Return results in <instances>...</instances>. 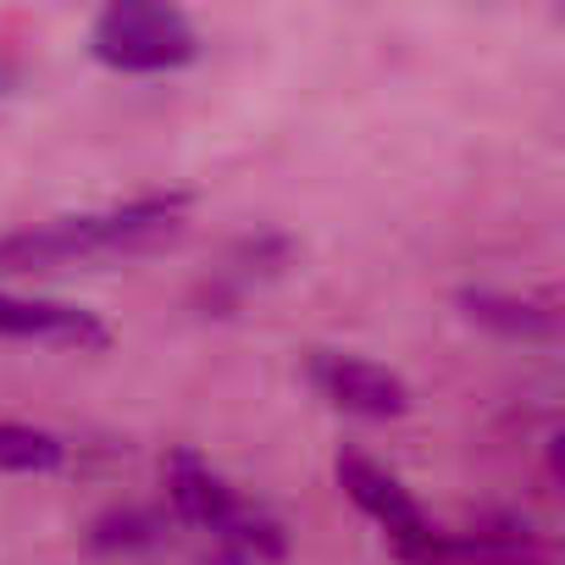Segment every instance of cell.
Returning a JSON list of instances; mask_svg holds the SVG:
<instances>
[{"label": "cell", "mask_w": 565, "mask_h": 565, "mask_svg": "<svg viewBox=\"0 0 565 565\" xmlns=\"http://www.w3.org/2000/svg\"><path fill=\"white\" fill-rule=\"evenodd\" d=\"M183 194H145L111 211L84 216H51L34 227H18L0 238V271H62L78 260H111V255H145L161 244H178L189 227Z\"/></svg>", "instance_id": "6da1fadb"}, {"label": "cell", "mask_w": 565, "mask_h": 565, "mask_svg": "<svg viewBox=\"0 0 565 565\" xmlns=\"http://www.w3.org/2000/svg\"><path fill=\"white\" fill-rule=\"evenodd\" d=\"M89 51L111 73H172L200 56V34L178 7L161 0H117L89 29Z\"/></svg>", "instance_id": "7a4b0ae2"}, {"label": "cell", "mask_w": 565, "mask_h": 565, "mask_svg": "<svg viewBox=\"0 0 565 565\" xmlns=\"http://www.w3.org/2000/svg\"><path fill=\"white\" fill-rule=\"evenodd\" d=\"M405 565H543L548 548L521 521H477V526H427L411 543H394Z\"/></svg>", "instance_id": "3957f363"}, {"label": "cell", "mask_w": 565, "mask_h": 565, "mask_svg": "<svg viewBox=\"0 0 565 565\" xmlns=\"http://www.w3.org/2000/svg\"><path fill=\"white\" fill-rule=\"evenodd\" d=\"M311 383L317 394L344 411V416H361V422H399L411 411V388L399 372L366 361V355H344V350H317L311 355Z\"/></svg>", "instance_id": "277c9868"}, {"label": "cell", "mask_w": 565, "mask_h": 565, "mask_svg": "<svg viewBox=\"0 0 565 565\" xmlns=\"http://www.w3.org/2000/svg\"><path fill=\"white\" fill-rule=\"evenodd\" d=\"M333 477H339L344 499H350L366 521H377V526H383L388 548H394V543H411V537H422V532L433 526V515L416 504V493H411L394 471H383L377 460H366L361 449H339Z\"/></svg>", "instance_id": "5b68a950"}, {"label": "cell", "mask_w": 565, "mask_h": 565, "mask_svg": "<svg viewBox=\"0 0 565 565\" xmlns=\"http://www.w3.org/2000/svg\"><path fill=\"white\" fill-rule=\"evenodd\" d=\"M0 339L18 344H51V350H106L111 328L84 311V306H62V300H23L0 289Z\"/></svg>", "instance_id": "8992f818"}, {"label": "cell", "mask_w": 565, "mask_h": 565, "mask_svg": "<svg viewBox=\"0 0 565 565\" xmlns=\"http://www.w3.org/2000/svg\"><path fill=\"white\" fill-rule=\"evenodd\" d=\"M167 499H172V510H178V521H189V526H200V532H222L233 515H238V504H244V493L222 477V471H211L194 449H172L167 455Z\"/></svg>", "instance_id": "52a82bcc"}, {"label": "cell", "mask_w": 565, "mask_h": 565, "mask_svg": "<svg viewBox=\"0 0 565 565\" xmlns=\"http://www.w3.org/2000/svg\"><path fill=\"white\" fill-rule=\"evenodd\" d=\"M460 317L488 328V333H504V339H554L559 317L548 300H526V295H499V289H460Z\"/></svg>", "instance_id": "ba28073f"}, {"label": "cell", "mask_w": 565, "mask_h": 565, "mask_svg": "<svg viewBox=\"0 0 565 565\" xmlns=\"http://www.w3.org/2000/svg\"><path fill=\"white\" fill-rule=\"evenodd\" d=\"M67 460V444L45 427H23V422H0V471H18V477H40L56 471Z\"/></svg>", "instance_id": "9c48e42d"}, {"label": "cell", "mask_w": 565, "mask_h": 565, "mask_svg": "<svg viewBox=\"0 0 565 565\" xmlns=\"http://www.w3.org/2000/svg\"><path fill=\"white\" fill-rule=\"evenodd\" d=\"M156 537H161V521H156L150 510H111V515H100L95 532H89L95 548H150Z\"/></svg>", "instance_id": "30bf717a"}, {"label": "cell", "mask_w": 565, "mask_h": 565, "mask_svg": "<svg viewBox=\"0 0 565 565\" xmlns=\"http://www.w3.org/2000/svg\"><path fill=\"white\" fill-rule=\"evenodd\" d=\"M0 84H7V73H0Z\"/></svg>", "instance_id": "8fae6325"}]
</instances>
